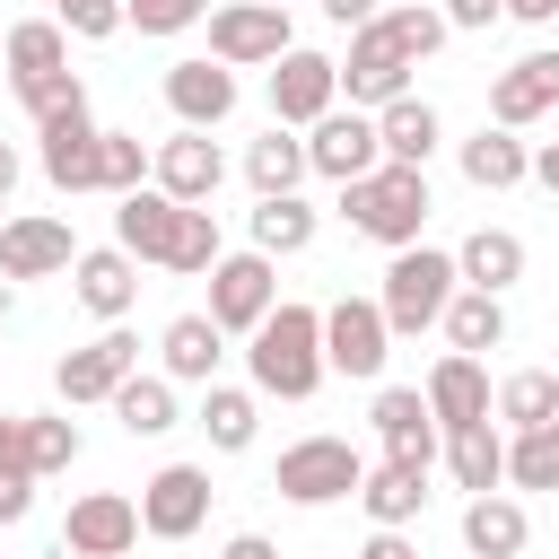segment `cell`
<instances>
[{
    "mask_svg": "<svg viewBox=\"0 0 559 559\" xmlns=\"http://www.w3.org/2000/svg\"><path fill=\"white\" fill-rule=\"evenodd\" d=\"M358 507H367V524H411L428 507V472L419 463H367L358 472Z\"/></svg>",
    "mask_w": 559,
    "mask_h": 559,
    "instance_id": "obj_29",
    "label": "cell"
},
{
    "mask_svg": "<svg viewBox=\"0 0 559 559\" xmlns=\"http://www.w3.org/2000/svg\"><path fill=\"white\" fill-rule=\"evenodd\" d=\"M70 262H79V236H70L61 218L26 210V218L0 227V280H52V271H70Z\"/></svg>",
    "mask_w": 559,
    "mask_h": 559,
    "instance_id": "obj_16",
    "label": "cell"
},
{
    "mask_svg": "<svg viewBox=\"0 0 559 559\" xmlns=\"http://www.w3.org/2000/svg\"><path fill=\"white\" fill-rule=\"evenodd\" d=\"M376 140H384L393 166H428L437 140H445V122H437L428 96H393V105H376Z\"/></svg>",
    "mask_w": 559,
    "mask_h": 559,
    "instance_id": "obj_26",
    "label": "cell"
},
{
    "mask_svg": "<svg viewBox=\"0 0 559 559\" xmlns=\"http://www.w3.org/2000/svg\"><path fill=\"white\" fill-rule=\"evenodd\" d=\"M533 183H542V192H550V201H559V140H550V148H542V157H533Z\"/></svg>",
    "mask_w": 559,
    "mask_h": 559,
    "instance_id": "obj_48",
    "label": "cell"
},
{
    "mask_svg": "<svg viewBox=\"0 0 559 559\" xmlns=\"http://www.w3.org/2000/svg\"><path fill=\"white\" fill-rule=\"evenodd\" d=\"M445 472H454V489H498L507 480V437L489 428V419H472V428H445Z\"/></svg>",
    "mask_w": 559,
    "mask_h": 559,
    "instance_id": "obj_30",
    "label": "cell"
},
{
    "mask_svg": "<svg viewBox=\"0 0 559 559\" xmlns=\"http://www.w3.org/2000/svg\"><path fill=\"white\" fill-rule=\"evenodd\" d=\"M9 192H17V148L0 140V201H9Z\"/></svg>",
    "mask_w": 559,
    "mask_h": 559,
    "instance_id": "obj_51",
    "label": "cell"
},
{
    "mask_svg": "<svg viewBox=\"0 0 559 559\" xmlns=\"http://www.w3.org/2000/svg\"><path fill=\"white\" fill-rule=\"evenodd\" d=\"M96 166H105V192H114V201L140 192V183H148V148H140V131H96Z\"/></svg>",
    "mask_w": 559,
    "mask_h": 559,
    "instance_id": "obj_39",
    "label": "cell"
},
{
    "mask_svg": "<svg viewBox=\"0 0 559 559\" xmlns=\"http://www.w3.org/2000/svg\"><path fill=\"white\" fill-rule=\"evenodd\" d=\"M0 70H9V87H35V79L70 70V35H61V17H26V26H9V35H0Z\"/></svg>",
    "mask_w": 559,
    "mask_h": 559,
    "instance_id": "obj_25",
    "label": "cell"
},
{
    "mask_svg": "<svg viewBox=\"0 0 559 559\" xmlns=\"http://www.w3.org/2000/svg\"><path fill=\"white\" fill-rule=\"evenodd\" d=\"M17 105H26L35 122H52V114H70V105H87V87H79V70H52V79H35V87H17Z\"/></svg>",
    "mask_w": 559,
    "mask_h": 559,
    "instance_id": "obj_43",
    "label": "cell"
},
{
    "mask_svg": "<svg viewBox=\"0 0 559 559\" xmlns=\"http://www.w3.org/2000/svg\"><path fill=\"white\" fill-rule=\"evenodd\" d=\"M358 559H419V550H411V542H402V524H376V533H367V550H358Z\"/></svg>",
    "mask_w": 559,
    "mask_h": 559,
    "instance_id": "obj_46",
    "label": "cell"
},
{
    "mask_svg": "<svg viewBox=\"0 0 559 559\" xmlns=\"http://www.w3.org/2000/svg\"><path fill=\"white\" fill-rule=\"evenodd\" d=\"M245 341H253V349H245V358H253V393L306 402V393L332 376V367H323V314H314V306H288V297H280Z\"/></svg>",
    "mask_w": 559,
    "mask_h": 559,
    "instance_id": "obj_1",
    "label": "cell"
},
{
    "mask_svg": "<svg viewBox=\"0 0 559 559\" xmlns=\"http://www.w3.org/2000/svg\"><path fill=\"white\" fill-rule=\"evenodd\" d=\"M114 419L131 428V437H166L183 411H175V376H122L114 384Z\"/></svg>",
    "mask_w": 559,
    "mask_h": 559,
    "instance_id": "obj_35",
    "label": "cell"
},
{
    "mask_svg": "<svg viewBox=\"0 0 559 559\" xmlns=\"http://www.w3.org/2000/svg\"><path fill=\"white\" fill-rule=\"evenodd\" d=\"M148 183H157L166 201H210V192L227 183V157H218L210 131H175V140L148 148Z\"/></svg>",
    "mask_w": 559,
    "mask_h": 559,
    "instance_id": "obj_15",
    "label": "cell"
},
{
    "mask_svg": "<svg viewBox=\"0 0 559 559\" xmlns=\"http://www.w3.org/2000/svg\"><path fill=\"white\" fill-rule=\"evenodd\" d=\"M131 542H140V498H122V489L70 498V515H61V559H131Z\"/></svg>",
    "mask_w": 559,
    "mask_h": 559,
    "instance_id": "obj_10",
    "label": "cell"
},
{
    "mask_svg": "<svg viewBox=\"0 0 559 559\" xmlns=\"http://www.w3.org/2000/svg\"><path fill=\"white\" fill-rule=\"evenodd\" d=\"M70 297H79L96 323H122V314L140 306V262H131L122 245H96V253L70 262Z\"/></svg>",
    "mask_w": 559,
    "mask_h": 559,
    "instance_id": "obj_18",
    "label": "cell"
},
{
    "mask_svg": "<svg viewBox=\"0 0 559 559\" xmlns=\"http://www.w3.org/2000/svg\"><path fill=\"white\" fill-rule=\"evenodd\" d=\"M384 358H393V323H384V306H376V297H341V306L323 314V367L376 384Z\"/></svg>",
    "mask_w": 559,
    "mask_h": 559,
    "instance_id": "obj_6",
    "label": "cell"
},
{
    "mask_svg": "<svg viewBox=\"0 0 559 559\" xmlns=\"http://www.w3.org/2000/svg\"><path fill=\"white\" fill-rule=\"evenodd\" d=\"M454 271H463V288L507 297V288L524 280V236H515V227H472V236L454 245Z\"/></svg>",
    "mask_w": 559,
    "mask_h": 559,
    "instance_id": "obj_23",
    "label": "cell"
},
{
    "mask_svg": "<svg viewBox=\"0 0 559 559\" xmlns=\"http://www.w3.org/2000/svg\"><path fill=\"white\" fill-rule=\"evenodd\" d=\"M376 9H384V0H323V17H332V26H367Z\"/></svg>",
    "mask_w": 559,
    "mask_h": 559,
    "instance_id": "obj_47",
    "label": "cell"
},
{
    "mask_svg": "<svg viewBox=\"0 0 559 559\" xmlns=\"http://www.w3.org/2000/svg\"><path fill=\"white\" fill-rule=\"evenodd\" d=\"M367 419H376V437H384V463H419V472L437 463V437H445V428L428 419V393H419V384H384Z\"/></svg>",
    "mask_w": 559,
    "mask_h": 559,
    "instance_id": "obj_17",
    "label": "cell"
},
{
    "mask_svg": "<svg viewBox=\"0 0 559 559\" xmlns=\"http://www.w3.org/2000/svg\"><path fill=\"white\" fill-rule=\"evenodd\" d=\"M271 306H280L271 253H218V262H210V323H218V332H253Z\"/></svg>",
    "mask_w": 559,
    "mask_h": 559,
    "instance_id": "obj_12",
    "label": "cell"
},
{
    "mask_svg": "<svg viewBox=\"0 0 559 559\" xmlns=\"http://www.w3.org/2000/svg\"><path fill=\"white\" fill-rule=\"evenodd\" d=\"M201 17H210V0H122V26H140V35H183Z\"/></svg>",
    "mask_w": 559,
    "mask_h": 559,
    "instance_id": "obj_41",
    "label": "cell"
},
{
    "mask_svg": "<svg viewBox=\"0 0 559 559\" xmlns=\"http://www.w3.org/2000/svg\"><path fill=\"white\" fill-rule=\"evenodd\" d=\"M218 559H280V550H271V542H262V533H236V542H227V550H218Z\"/></svg>",
    "mask_w": 559,
    "mask_h": 559,
    "instance_id": "obj_49",
    "label": "cell"
},
{
    "mask_svg": "<svg viewBox=\"0 0 559 559\" xmlns=\"http://www.w3.org/2000/svg\"><path fill=\"white\" fill-rule=\"evenodd\" d=\"M201 428H210L218 454H245L253 428H262V402H253L245 384H218V376H210V384H201Z\"/></svg>",
    "mask_w": 559,
    "mask_h": 559,
    "instance_id": "obj_32",
    "label": "cell"
},
{
    "mask_svg": "<svg viewBox=\"0 0 559 559\" xmlns=\"http://www.w3.org/2000/svg\"><path fill=\"white\" fill-rule=\"evenodd\" d=\"M524 542H533V515H524L507 489H480V498L463 507V550H472V559H515Z\"/></svg>",
    "mask_w": 559,
    "mask_h": 559,
    "instance_id": "obj_24",
    "label": "cell"
},
{
    "mask_svg": "<svg viewBox=\"0 0 559 559\" xmlns=\"http://www.w3.org/2000/svg\"><path fill=\"white\" fill-rule=\"evenodd\" d=\"M489 411H498L507 428H542V419L559 411V376H550V367H515V376L489 393Z\"/></svg>",
    "mask_w": 559,
    "mask_h": 559,
    "instance_id": "obj_38",
    "label": "cell"
},
{
    "mask_svg": "<svg viewBox=\"0 0 559 559\" xmlns=\"http://www.w3.org/2000/svg\"><path fill=\"white\" fill-rule=\"evenodd\" d=\"M314 166H306V140H288V122H271V140L245 148V183L253 192H297Z\"/></svg>",
    "mask_w": 559,
    "mask_h": 559,
    "instance_id": "obj_36",
    "label": "cell"
},
{
    "mask_svg": "<svg viewBox=\"0 0 559 559\" xmlns=\"http://www.w3.org/2000/svg\"><path fill=\"white\" fill-rule=\"evenodd\" d=\"M428 419L437 428H472V419H489V367L480 358H463V349H445L437 367H428Z\"/></svg>",
    "mask_w": 559,
    "mask_h": 559,
    "instance_id": "obj_21",
    "label": "cell"
},
{
    "mask_svg": "<svg viewBox=\"0 0 559 559\" xmlns=\"http://www.w3.org/2000/svg\"><path fill=\"white\" fill-rule=\"evenodd\" d=\"M542 114H559V52H524V61H507L498 87H489V122L524 131V122H542Z\"/></svg>",
    "mask_w": 559,
    "mask_h": 559,
    "instance_id": "obj_19",
    "label": "cell"
},
{
    "mask_svg": "<svg viewBox=\"0 0 559 559\" xmlns=\"http://www.w3.org/2000/svg\"><path fill=\"white\" fill-rule=\"evenodd\" d=\"M35 140H44L35 157H44V183H52V192H105V166H96V114H87V105L35 122Z\"/></svg>",
    "mask_w": 559,
    "mask_h": 559,
    "instance_id": "obj_13",
    "label": "cell"
},
{
    "mask_svg": "<svg viewBox=\"0 0 559 559\" xmlns=\"http://www.w3.org/2000/svg\"><path fill=\"white\" fill-rule=\"evenodd\" d=\"M306 166L314 175H332V183H349V175H367V166H384V140H376V114H323V122H306Z\"/></svg>",
    "mask_w": 559,
    "mask_h": 559,
    "instance_id": "obj_14",
    "label": "cell"
},
{
    "mask_svg": "<svg viewBox=\"0 0 559 559\" xmlns=\"http://www.w3.org/2000/svg\"><path fill=\"white\" fill-rule=\"evenodd\" d=\"M175 210H183V201H166L157 183H140V192H122V210H114V245H122L131 262H166V236H175Z\"/></svg>",
    "mask_w": 559,
    "mask_h": 559,
    "instance_id": "obj_27",
    "label": "cell"
},
{
    "mask_svg": "<svg viewBox=\"0 0 559 559\" xmlns=\"http://www.w3.org/2000/svg\"><path fill=\"white\" fill-rule=\"evenodd\" d=\"M376 17H384V35H393L411 61H428V52L454 35V26H445V9H428V0H419V9H376Z\"/></svg>",
    "mask_w": 559,
    "mask_h": 559,
    "instance_id": "obj_40",
    "label": "cell"
},
{
    "mask_svg": "<svg viewBox=\"0 0 559 559\" xmlns=\"http://www.w3.org/2000/svg\"><path fill=\"white\" fill-rule=\"evenodd\" d=\"M524 175H533V148H524L507 122H480V131L463 140V183H472V192H515Z\"/></svg>",
    "mask_w": 559,
    "mask_h": 559,
    "instance_id": "obj_22",
    "label": "cell"
},
{
    "mask_svg": "<svg viewBox=\"0 0 559 559\" xmlns=\"http://www.w3.org/2000/svg\"><path fill=\"white\" fill-rule=\"evenodd\" d=\"M52 17H61V35H79V44L122 35V0H52Z\"/></svg>",
    "mask_w": 559,
    "mask_h": 559,
    "instance_id": "obj_42",
    "label": "cell"
},
{
    "mask_svg": "<svg viewBox=\"0 0 559 559\" xmlns=\"http://www.w3.org/2000/svg\"><path fill=\"white\" fill-rule=\"evenodd\" d=\"M306 245H314V210L297 192H262L253 201V253L280 262V253H306Z\"/></svg>",
    "mask_w": 559,
    "mask_h": 559,
    "instance_id": "obj_34",
    "label": "cell"
},
{
    "mask_svg": "<svg viewBox=\"0 0 559 559\" xmlns=\"http://www.w3.org/2000/svg\"><path fill=\"white\" fill-rule=\"evenodd\" d=\"M437 323H445V341H454L463 358H480V349L507 341V297H489V288H454Z\"/></svg>",
    "mask_w": 559,
    "mask_h": 559,
    "instance_id": "obj_31",
    "label": "cell"
},
{
    "mask_svg": "<svg viewBox=\"0 0 559 559\" xmlns=\"http://www.w3.org/2000/svg\"><path fill=\"white\" fill-rule=\"evenodd\" d=\"M454 288H463L454 253H437V245H402V253L384 262L376 306H384V323H393V332H428V323L445 314V297H454Z\"/></svg>",
    "mask_w": 559,
    "mask_h": 559,
    "instance_id": "obj_3",
    "label": "cell"
},
{
    "mask_svg": "<svg viewBox=\"0 0 559 559\" xmlns=\"http://www.w3.org/2000/svg\"><path fill=\"white\" fill-rule=\"evenodd\" d=\"M79 445H87V437H79V419H52V411H26V419H17V463H26L35 480L70 472V463H79Z\"/></svg>",
    "mask_w": 559,
    "mask_h": 559,
    "instance_id": "obj_33",
    "label": "cell"
},
{
    "mask_svg": "<svg viewBox=\"0 0 559 559\" xmlns=\"http://www.w3.org/2000/svg\"><path fill=\"white\" fill-rule=\"evenodd\" d=\"M507 17H524V26H550V17H559V0H507Z\"/></svg>",
    "mask_w": 559,
    "mask_h": 559,
    "instance_id": "obj_50",
    "label": "cell"
},
{
    "mask_svg": "<svg viewBox=\"0 0 559 559\" xmlns=\"http://www.w3.org/2000/svg\"><path fill=\"white\" fill-rule=\"evenodd\" d=\"M157 358H166V376H175V384H210V376H218V358H227V332H218L210 314H175V323L157 332Z\"/></svg>",
    "mask_w": 559,
    "mask_h": 559,
    "instance_id": "obj_28",
    "label": "cell"
},
{
    "mask_svg": "<svg viewBox=\"0 0 559 559\" xmlns=\"http://www.w3.org/2000/svg\"><path fill=\"white\" fill-rule=\"evenodd\" d=\"M358 445L349 437H297V445H280V472H271V489L288 498V507H332V498H358Z\"/></svg>",
    "mask_w": 559,
    "mask_h": 559,
    "instance_id": "obj_4",
    "label": "cell"
},
{
    "mask_svg": "<svg viewBox=\"0 0 559 559\" xmlns=\"http://www.w3.org/2000/svg\"><path fill=\"white\" fill-rule=\"evenodd\" d=\"M341 70V96L358 105V114H376V105H393V96H411V52L384 35V17H367V26H349V61H332Z\"/></svg>",
    "mask_w": 559,
    "mask_h": 559,
    "instance_id": "obj_5",
    "label": "cell"
},
{
    "mask_svg": "<svg viewBox=\"0 0 559 559\" xmlns=\"http://www.w3.org/2000/svg\"><path fill=\"white\" fill-rule=\"evenodd\" d=\"M507 0H445V26H498Z\"/></svg>",
    "mask_w": 559,
    "mask_h": 559,
    "instance_id": "obj_45",
    "label": "cell"
},
{
    "mask_svg": "<svg viewBox=\"0 0 559 559\" xmlns=\"http://www.w3.org/2000/svg\"><path fill=\"white\" fill-rule=\"evenodd\" d=\"M218 253H227V245H218V210H210V201H183V210H175V236H166V262H157V271H210Z\"/></svg>",
    "mask_w": 559,
    "mask_h": 559,
    "instance_id": "obj_37",
    "label": "cell"
},
{
    "mask_svg": "<svg viewBox=\"0 0 559 559\" xmlns=\"http://www.w3.org/2000/svg\"><path fill=\"white\" fill-rule=\"evenodd\" d=\"M26 515H35V472L26 463H0V533L26 524Z\"/></svg>",
    "mask_w": 559,
    "mask_h": 559,
    "instance_id": "obj_44",
    "label": "cell"
},
{
    "mask_svg": "<svg viewBox=\"0 0 559 559\" xmlns=\"http://www.w3.org/2000/svg\"><path fill=\"white\" fill-rule=\"evenodd\" d=\"M122 376H140V341H131L122 323H105L87 349H61L52 393H61L70 411H87V402H114V384H122Z\"/></svg>",
    "mask_w": 559,
    "mask_h": 559,
    "instance_id": "obj_8",
    "label": "cell"
},
{
    "mask_svg": "<svg viewBox=\"0 0 559 559\" xmlns=\"http://www.w3.org/2000/svg\"><path fill=\"white\" fill-rule=\"evenodd\" d=\"M166 105H175L183 131H218L236 114V70L227 61H175L166 70Z\"/></svg>",
    "mask_w": 559,
    "mask_h": 559,
    "instance_id": "obj_20",
    "label": "cell"
},
{
    "mask_svg": "<svg viewBox=\"0 0 559 559\" xmlns=\"http://www.w3.org/2000/svg\"><path fill=\"white\" fill-rule=\"evenodd\" d=\"M210 524V472L201 463H166L140 480V533L148 542H192Z\"/></svg>",
    "mask_w": 559,
    "mask_h": 559,
    "instance_id": "obj_9",
    "label": "cell"
},
{
    "mask_svg": "<svg viewBox=\"0 0 559 559\" xmlns=\"http://www.w3.org/2000/svg\"><path fill=\"white\" fill-rule=\"evenodd\" d=\"M280 9H288V0H280Z\"/></svg>",
    "mask_w": 559,
    "mask_h": 559,
    "instance_id": "obj_53",
    "label": "cell"
},
{
    "mask_svg": "<svg viewBox=\"0 0 559 559\" xmlns=\"http://www.w3.org/2000/svg\"><path fill=\"white\" fill-rule=\"evenodd\" d=\"M332 105H341V70H332V52H306V44H288V52L271 61V122L306 131V122H323Z\"/></svg>",
    "mask_w": 559,
    "mask_h": 559,
    "instance_id": "obj_11",
    "label": "cell"
},
{
    "mask_svg": "<svg viewBox=\"0 0 559 559\" xmlns=\"http://www.w3.org/2000/svg\"><path fill=\"white\" fill-rule=\"evenodd\" d=\"M297 35H288V9L280 0H227L210 9V61L227 70H253V61H280Z\"/></svg>",
    "mask_w": 559,
    "mask_h": 559,
    "instance_id": "obj_7",
    "label": "cell"
},
{
    "mask_svg": "<svg viewBox=\"0 0 559 559\" xmlns=\"http://www.w3.org/2000/svg\"><path fill=\"white\" fill-rule=\"evenodd\" d=\"M0 463H17V411H0Z\"/></svg>",
    "mask_w": 559,
    "mask_h": 559,
    "instance_id": "obj_52",
    "label": "cell"
},
{
    "mask_svg": "<svg viewBox=\"0 0 559 559\" xmlns=\"http://www.w3.org/2000/svg\"><path fill=\"white\" fill-rule=\"evenodd\" d=\"M341 218L367 236V245H384V253H402V245H419V227H428V166H367V175H349L341 183Z\"/></svg>",
    "mask_w": 559,
    "mask_h": 559,
    "instance_id": "obj_2",
    "label": "cell"
}]
</instances>
